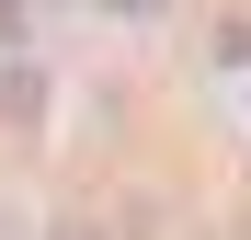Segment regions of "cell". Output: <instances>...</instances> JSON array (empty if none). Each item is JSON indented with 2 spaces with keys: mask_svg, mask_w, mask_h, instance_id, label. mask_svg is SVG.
I'll list each match as a JSON object with an SVG mask.
<instances>
[{
  "mask_svg": "<svg viewBox=\"0 0 251 240\" xmlns=\"http://www.w3.org/2000/svg\"><path fill=\"white\" fill-rule=\"evenodd\" d=\"M103 12H160V0H103Z\"/></svg>",
  "mask_w": 251,
  "mask_h": 240,
  "instance_id": "cell-1",
  "label": "cell"
},
{
  "mask_svg": "<svg viewBox=\"0 0 251 240\" xmlns=\"http://www.w3.org/2000/svg\"><path fill=\"white\" fill-rule=\"evenodd\" d=\"M57 240H92V229H57Z\"/></svg>",
  "mask_w": 251,
  "mask_h": 240,
  "instance_id": "cell-2",
  "label": "cell"
}]
</instances>
